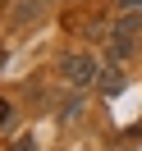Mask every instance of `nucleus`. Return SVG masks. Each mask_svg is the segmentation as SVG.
Listing matches in <instances>:
<instances>
[{
	"label": "nucleus",
	"mask_w": 142,
	"mask_h": 151,
	"mask_svg": "<svg viewBox=\"0 0 142 151\" xmlns=\"http://www.w3.org/2000/svg\"><path fill=\"white\" fill-rule=\"evenodd\" d=\"M0 69H5V50H0Z\"/></svg>",
	"instance_id": "5"
},
{
	"label": "nucleus",
	"mask_w": 142,
	"mask_h": 151,
	"mask_svg": "<svg viewBox=\"0 0 142 151\" xmlns=\"http://www.w3.org/2000/svg\"><path fill=\"white\" fill-rule=\"evenodd\" d=\"M9 151H37V137H19V142H14Z\"/></svg>",
	"instance_id": "3"
},
{
	"label": "nucleus",
	"mask_w": 142,
	"mask_h": 151,
	"mask_svg": "<svg viewBox=\"0 0 142 151\" xmlns=\"http://www.w3.org/2000/svg\"><path fill=\"white\" fill-rule=\"evenodd\" d=\"M5 124H9V101L0 96V128H5Z\"/></svg>",
	"instance_id": "4"
},
{
	"label": "nucleus",
	"mask_w": 142,
	"mask_h": 151,
	"mask_svg": "<svg viewBox=\"0 0 142 151\" xmlns=\"http://www.w3.org/2000/svg\"><path fill=\"white\" fill-rule=\"evenodd\" d=\"M96 83H101V92L110 96V92H119V87H124V78H119V69H115V64H105V69H101V78H96Z\"/></svg>",
	"instance_id": "2"
},
{
	"label": "nucleus",
	"mask_w": 142,
	"mask_h": 151,
	"mask_svg": "<svg viewBox=\"0 0 142 151\" xmlns=\"http://www.w3.org/2000/svg\"><path fill=\"white\" fill-rule=\"evenodd\" d=\"M60 73H64V83L74 87V92H87V87L101 78V64H96L87 50H69V55L60 60Z\"/></svg>",
	"instance_id": "1"
}]
</instances>
